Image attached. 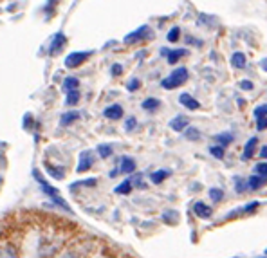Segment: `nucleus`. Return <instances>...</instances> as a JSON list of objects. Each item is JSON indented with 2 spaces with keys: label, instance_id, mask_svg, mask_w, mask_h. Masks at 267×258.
Listing matches in <instances>:
<instances>
[{
  "label": "nucleus",
  "instance_id": "obj_7",
  "mask_svg": "<svg viewBox=\"0 0 267 258\" xmlns=\"http://www.w3.org/2000/svg\"><path fill=\"white\" fill-rule=\"evenodd\" d=\"M103 116H105L107 119H119V118H123V107L121 105L107 107L105 112H103Z\"/></svg>",
  "mask_w": 267,
  "mask_h": 258
},
{
  "label": "nucleus",
  "instance_id": "obj_21",
  "mask_svg": "<svg viewBox=\"0 0 267 258\" xmlns=\"http://www.w3.org/2000/svg\"><path fill=\"white\" fill-rule=\"evenodd\" d=\"M159 105H161V101L159 100H155V98H148V100H145L143 101V109L145 110H155V109H159Z\"/></svg>",
  "mask_w": 267,
  "mask_h": 258
},
{
  "label": "nucleus",
  "instance_id": "obj_13",
  "mask_svg": "<svg viewBox=\"0 0 267 258\" xmlns=\"http://www.w3.org/2000/svg\"><path fill=\"white\" fill-rule=\"evenodd\" d=\"M146 31H148V27H141V29H137L136 33L128 35L127 38H125V42H127V44H134V42H137V40H141L146 35Z\"/></svg>",
  "mask_w": 267,
  "mask_h": 258
},
{
  "label": "nucleus",
  "instance_id": "obj_34",
  "mask_svg": "<svg viewBox=\"0 0 267 258\" xmlns=\"http://www.w3.org/2000/svg\"><path fill=\"white\" fill-rule=\"evenodd\" d=\"M139 85H141V81H139V79H136V78H134V79H130V81H128V91H132V92H134V91H137V89H139Z\"/></svg>",
  "mask_w": 267,
  "mask_h": 258
},
{
  "label": "nucleus",
  "instance_id": "obj_35",
  "mask_svg": "<svg viewBox=\"0 0 267 258\" xmlns=\"http://www.w3.org/2000/svg\"><path fill=\"white\" fill-rule=\"evenodd\" d=\"M258 206H260V202H258V201L249 202V204H247V206H245V208H244V211H245V213H251V211H254V210H256V208H258Z\"/></svg>",
  "mask_w": 267,
  "mask_h": 258
},
{
  "label": "nucleus",
  "instance_id": "obj_29",
  "mask_svg": "<svg viewBox=\"0 0 267 258\" xmlns=\"http://www.w3.org/2000/svg\"><path fill=\"white\" fill-rule=\"evenodd\" d=\"M136 127H137V119L136 118H128L127 121H125V130L127 132H132Z\"/></svg>",
  "mask_w": 267,
  "mask_h": 258
},
{
  "label": "nucleus",
  "instance_id": "obj_42",
  "mask_svg": "<svg viewBox=\"0 0 267 258\" xmlns=\"http://www.w3.org/2000/svg\"><path fill=\"white\" fill-rule=\"evenodd\" d=\"M265 254H267V249H265Z\"/></svg>",
  "mask_w": 267,
  "mask_h": 258
},
{
  "label": "nucleus",
  "instance_id": "obj_37",
  "mask_svg": "<svg viewBox=\"0 0 267 258\" xmlns=\"http://www.w3.org/2000/svg\"><path fill=\"white\" fill-rule=\"evenodd\" d=\"M60 258H79V254L78 253H76V251H65V253H63V254H61V256Z\"/></svg>",
  "mask_w": 267,
  "mask_h": 258
},
{
  "label": "nucleus",
  "instance_id": "obj_2",
  "mask_svg": "<svg viewBox=\"0 0 267 258\" xmlns=\"http://www.w3.org/2000/svg\"><path fill=\"white\" fill-rule=\"evenodd\" d=\"M88 56H91V53H70L69 56L65 58V65L69 67V69H74V67L81 65Z\"/></svg>",
  "mask_w": 267,
  "mask_h": 258
},
{
  "label": "nucleus",
  "instance_id": "obj_14",
  "mask_svg": "<svg viewBox=\"0 0 267 258\" xmlns=\"http://www.w3.org/2000/svg\"><path fill=\"white\" fill-rule=\"evenodd\" d=\"M231 65L235 69H244L245 67V54L244 53H235L231 56Z\"/></svg>",
  "mask_w": 267,
  "mask_h": 258
},
{
  "label": "nucleus",
  "instance_id": "obj_10",
  "mask_svg": "<svg viewBox=\"0 0 267 258\" xmlns=\"http://www.w3.org/2000/svg\"><path fill=\"white\" fill-rule=\"evenodd\" d=\"M162 53H166V51H162ZM166 54H168V63H177L181 58L188 54V51L186 49H175V51H168Z\"/></svg>",
  "mask_w": 267,
  "mask_h": 258
},
{
  "label": "nucleus",
  "instance_id": "obj_39",
  "mask_svg": "<svg viewBox=\"0 0 267 258\" xmlns=\"http://www.w3.org/2000/svg\"><path fill=\"white\" fill-rule=\"evenodd\" d=\"M260 157H262V159H267V144L263 146L262 150H260Z\"/></svg>",
  "mask_w": 267,
  "mask_h": 258
},
{
  "label": "nucleus",
  "instance_id": "obj_24",
  "mask_svg": "<svg viewBox=\"0 0 267 258\" xmlns=\"http://www.w3.org/2000/svg\"><path fill=\"white\" fill-rule=\"evenodd\" d=\"M254 174L260 175L262 179L267 181V162H258V164L254 166Z\"/></svg>",
  "mask_w": 267,
  "mask_h": 258
},
{
  "label": "nucleus",
  "instance_id": "obj_27",
  "mask_svg": "<svg viewBox=\"0 0 267 258\" xmlns=\"http://www.w3.org/2000/svg\"><path fill=\"white\" fill-rule=\"evenodd\" d=\"M235 190H237V193H244L245 190H247V181L244 179H235Z\"/></svg>",
  "mask_w": 267,
  "mask_h": 258
},
{
  "label": "nucleus",
  "instance_id": "obj_8",
  "mask_svg": "<svg viewBox=\"0 0 267 258\" xmlns=\"http://www.w3.org/2000/svg\"><path fill=\"white\" fill-rule=\"evenodd\" d=\"M179 101H181V105L183 107H186L188 110H195V109H199V101L195 100V98H192L190 94H181V98H179Z\"/></svg>",
  "mask_w": 267,
  "mask_h": 258
},
{
  "label": "nucleus",
  "instance_id": "obj_3",
  "mask_svg": "<svg viewBox=\"0 0 267 258\" xmlns=\"http://www.w3.org/2000/svg\"><path fill=\"white\" fill-rule=\"evenodd\" d=\"M94 164V157H92V152H81L79 155V162H78V174H83V171L91 170V166Z\"/></svg>",
  "mask_w": 267,
  "mask_h": 258
},
{
  "label": "nucleus",
  "instance_id": "obj_19",
  "mask_svg": "<svg viewBox=\"0 0 267 258\" xmlns=\"http://www.w3.org/2000/svg\"><path fill=\"white\" fill-rule=\"evenodd\" d=\"M63 44H65V36H63V35H58L56 38H54L53 47H51V54L60 53V51H61V47H63Z\"/></svg>",
  "mask_w": 267,
  "mask_h": 258
},
{
  "label": "nucleus",
  "instance_id": "obj_11",
  "mask_svg": "<svg viewBox=\"0 0 267 258\" xmlns=\"http://www.w3.org/2000/svg\"><path fill=\"white\" fill-rule=\"evenodd\" d=\"M79 87V81L78 78H72V76H69V78L63 79V85H61V89H63V92H72V91H78Z\"/></svg>",
  "mask_w": 267,
  "mask_h": 258
},
{
  "label": "nucleus",
  "instance_id": "obj_23",
  "mask_svg": "<svg viewBox=\"0 0 267 258\" xmlns=\"http://www.w3.org/2000/svg\"><path fill=\"white\" fill-rule=\"evenodd\" d=\"M79 101V91H72V92H67V100H65V105H76Z\"/></svg>",
  "mask_w": 267,
  "mask_h": 258
},
{
  "label": "nucleus",
  "instance_id": "obj_18",
  "mask_svg": "<svg viewBox=\"0 0 267 258\" xmlns=\"http://www.w3.org/2000/svg\"><path fill=\"white\" fill-rule=\"evenodd\" d=\"M215 141H217V143H219L220 146H224V148H226V146H228V144L233 141V136L229 134V132H224V134H219V136H215Z\"/></svg>",
  "mask_w": 267,
  "mask_h": 258
},
{
  "label": "nucleus",
  "instance_id": "obj_5",
  "mask_svg": "<svg viewBox=\"0 0 267 258\" xmlns=\"http://www.w3.org/2000/svg\"><path fill=\"white\" fill-rule=\"evenodd\" d=\"M193 211H195V215L201 217V219H210L211 217V208L201 201H197L195 204H193Z\"/></svg>",
  "mask_w": 267,
  "mask_h": 258
},
{
  "label": "nucleus",
  "instance_id": "obj_33",
  "mask_svg": "<svg viewBox=\"0 0 267 258\" xmlns=\"http://www.w3.org/2000/svg\"><path fill=\"white\" fill-rule=\"evenodd\" d=\"M256 128H258V130H265L267 128V116L265 118H256Z\"/></svg>",
  "mask_w": 267,
  "mask_h": 258
},
{
  "label": "nucleus",
  "instance_id": "obj_1",
  "mask_svg": "<svg viewBox=\"0 0 267 258\" xmlns=\"http://www.w3.org/2000/svg\"><path fill=\"white\" fill-rule=\"evenodd\" d=\"M186 79H188V69L181 67V69L173 70V72H171L168 78L162 79L161 85H162V89H168V91H171V89H177L179 85H183Z\"/></svg>",
  "mask_w": 267,
  "mask_h": 258
},
{
  "label": "nucleus",
  "instance_id": "obj_22",
  "mask_svg": "<svg viewBox=\"0 0 267 258\" xmlns=\"http://www.w3.org/2000/svg\"><path fill=\"white\" fill-rule=\"evenodd\" d=\"M98 153H100L101 159L110 157V155H112V146H110V144H100V146H98Z\"/></svg>",
  "mask_w": 267,
  "mask_h": 258
},
{
  "label": "nucleus",
  "instance_id": "obj_25",
  "mask_svg": "<svg viewBox=\"0 0 267 258\" xmlns=\"http://www.w3.org/2000/svg\"><path fill=\"white\" fill-rule=\"evenodd\" d=\"M222 197H224L222 190H219V188H211L210 190V199L213 202H220V201H222Z\"/></svg>",
  "mask_w": 267,
  "mask_h": 258
},
{
  "label": "nucleus",
  "instance_id": "obj_6",
  "mask_svg": "<svg viewBox=\"0 0 267 258\" xmlns=\"http://www.w3.org/2000/svg\"><path fill=\"white\" fill-rule=\"evenodd\" d=\"M134 170H136V161L132 157H121V164H119V171L125 175L128 174H134Z\"/></svg>",
  "mask_w": 267,
  "mask_h": 258
},
{
  "label": "nucleus",
  "instance_id": "obj_32",
  "mask_svg": "<svg viewBox=\"0 0 267 258\" xmlns=\"http://www.w3.org/2000/svg\"><path fill=\"white\" fill-rule=\"evenodd\" d=\"M238 87L244 89V91H253L254 85H253V81H249V79H244V81H240V83H238Z\"/></svg>",
  "mask_w": 267,
  "mask_h": 258
},
{
  "label": "nucleus",
  "instance_id": "obj_28",
  "mask_svg": "<svg viewBox=\"0 0 267 258\" xmlns=\"http://www.w3.org/2000/svg\"><path fill=\"white\" fill-rule=\"evenodd\" d=\"M47 171L51 175H53L54 179H63V168H53V166H49Z\"/></svg>",
  "mask_w": 267,
  "mask_h": 258
},
{
  "label": "nucleus",
  "instance_id": "obj_26",
  "mask_svg": "<svg viewBox=\"0 0 267 258\" xmlns=\"http://www.w3.org/2000/svg\"><path fill=\"white\" fill-rule=\"evenodd\" d=\"M210 153H211V155H215L217 159H222L224 157V146H220V144L210 146Z\"/></svg>",
  "mask_w": 267,
  "mask_h": 258
},
{
  "label": "nucleus",
  "instance_id": "obj_4",
  "mask_svg": "<svg viewBox=\"0 0 267 258\" xmlns=\"http://www.w3.org/2000/svg\"><path fill=\"white\" fill-rule=\"evenodd\" d=\"M188 127H190V123L186 116H177V118H173L170 121V128L175 132H184Z\"/></svg>",
  "mask_w": 267,
  "mask_h": 258
},
{
  "label": "nucleus",
  "instance_id": "obj_17",
  "mask_svg": "<svg viewBox=\"0 0 267 258\" xmlns=\"http://www.w3.org/2000/svg\"><path fill=\"white\" fill-rule=\"evenodd\" d=\"M184 137H186L188 141H199L201 139V132H199L195 127H188L186 130H184Z\"/></svg>",
  "mask_w": 267,
  "mask_h": 258
},
{
  "label": "nucleus",
  "instance_id": "obj_40",
  "mask_svg": "<svg viewBox=\"0 0 267 258\" xmlns=\"http://www.w3.org/2000/svg\"><path fill=\"white\" fill-rule=\"evenodd\" d=\"M260 67H262V69L267 72V58H265V60H262V63H260Z\"/></svg>",
  "mask_w": 267,
  "mask_h": 258
},
{
  "label": "nucleus",
  "instance_id": "obj_16",
  "mask_svg": "<svg viewBox=\"0 0 267 258\" xmlns=\"http://www.w3.org/2000/svg\"><path fill=\"white\" fill-rule=\"evenodd\" d=\"M168 175H170V171L168 170H157V171H153V174L150 175V179H152L153 184H161L162 181L166 179Z\"/></svg>",
  "mask_w": 267,
  "mask_h": 258
},
{
  "label": "nucleus",
  "instance_id": "obj_9",
  "mask_svg": "<svg viewBox=\"0 0 267 258\" xmlns=\"http://www.w3.org/2000/svg\"><path fill=\"white\" fill-rule=\"evenodd\" d=\"M256 143H258V139H256V137H251V139L245 143L244 153H242V159H244V161H247V159H251L254 155V148H256Z\"/></svg>",
  "mask_w": 267,
  "mask_h": 258
},
{
  "label": "nucleus",
  "instance_id": "obj_38",
  "mask_svg": "<svg viewBox=\"0 0 267 258\" xmlns=\"http://www.w3.org/2000/svg\"><path fill=\"white\" fill-rule=\"evenodd\" d=\"M123 72V67L121 65H118V63H116V65H112V74L114 76H119Z\"/></svg>",
  "mask_w": 267,
  "mask_h": 258
},
{
  "label": "nucleus",
  "instance_id": "obj_15",
  "mask_svg": "<svg viewBox=\"0 0 267 258\" xmlns=\"http://www.w3.org/2000/svg\"><path fill=\"white\" fill-rule=\"evenodd\" d=\"M78 118H79V112H67V114L61 116L60 125H61V127H69L70 123H74Z\"/></svg>",
  "mask_w": 267,
  "mask_h": 258
},
{
  "label": "nucleus",
  "instance_id": "obj_30",
  "mask_svg": "<svg viewBox=\"0 0 267 258\" xmlns=\"http://www.w3.org/2000/svg\"><path fill=\"white\" fill-rule=\"evenodd\" d=\"M265 116H267V105L256 107V109H254V119H256V118H265Z\"/></svg>",
  "mask_w": 267,
  "mask_h": 258
},
{
  "label": "nucleus",
  "instance_id": "obj_31",
  "mask_svg": "<svg viewBox=\"0 0 267 258\" xmlns=\"http://www.w3.org/2000/svg\"><path fill=\"white\" fill-rule=\"evenodd\" d=\"M177 40H179V27H173L168 33V42H177Z\"/></svg>",
  "mask_w": 267,
  "mask_h": 258
},
{
  "label": "nucleus",
  "instance_id": "obj_12",
  "mask_svg": "<svg viewBox=\"0 0 267 258\" xmlns=\"http://www.w3.org/2000/svg\"><path fill=\"white\" fill-rule=\"evenodd\" d=\"M263 183H265V179H262V177H260V175H251L249 179H247V190H258V188H262L263 186Z\"/></svg>",
  "mask_w": 267,
  "mask_h": 258
},
{
  "label": "nucleus",
  "instance_id": "obj_20",
  "mask_svg": "<svg viewBox=\"0 0 267 258\" xmlns=\"http://www.w3.org/2000/svg\"><path fill=\"white\" fill-rule=\"evenodd\" d=\"M132 186H134V184H132V181L127 179L125 183H121L118 188H116V193H119V195H127V193L132 192Z\"/></svg>",
  "mask_w": 267,
  "mask_h": 258
},
{
  "label": "nucleus",
  "instance_id": "obj_41",
  "mask_svg": "<svg viewBox=\"0 0 267 258\" xmlns=\"http://www.w3.org/2000/svg\"><path fill=\"white\" fill-rule=\"evenodd\" d=\"M262 258H267V254H265V256H262Z\"/></svg>",
  "mask_w": 267,
  "mask_h": 258
},
{
  "label": "nucleus",
  "instance_id": "obj_36",
  "mask_svg": "<svg viewBox=\"0 0 267 258\" xmlns=\"http://www.w3.org/2000/svg\"><path fill=\"white\" fill-rule=\"evenodd\" d=\"M132 184H136V186H139V188H145V183H143V177H141V174H137L136 177H134Z\"/></svg>",
  "mask_w": 267,
  "mask_h": 258
}]
</instances>
